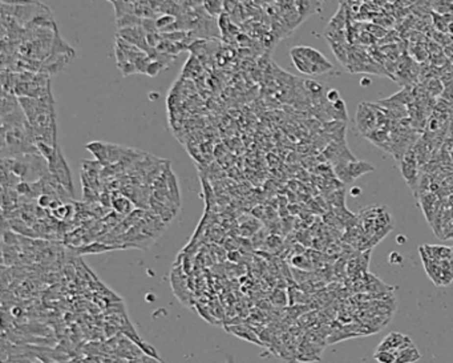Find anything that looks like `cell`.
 Here are the masks:
<instances>
[{
  "label": "cell",
  "instance_id": "6da1fadb",
  "mask_svg": "<svg viewBox=\"0 0 453 363\" xmlns=\"http://www.w3.org/2000/svg\"><path fill=\"white\" fill-rule=\"evenodd\" d=\"M295 68L306 75H323L329 71H334V65L311 47L299 46L294 47L290 52Z\"/></svg>",
  "mask_w": 453,
  "mask_h": 363
},
{
  "label": "cell",
  "instance_id": "7a4b0ae2",
  "mask_svg": "<svg viewBox=\"0 0 453 363\" xmlns=\"http://www.w3.org/2000/svg\"><path fill=\"white\" fill-rule=\"evenodd\" d=\"M334 172L336 179L342 182V184H350L352 182L353 180L362 177L366 173L374 172L375 166L367 162V161H360V160H353V161H343V162H338L334 164Z\"/></svg>",
  "mask_w": 453,
  "mask_h": 363
},
{
  "label": "cell",
  "instance_id": "3957f363",
  "mask_svg": "<svg viewBox=\"0 0 453 363\" xmlns=\"http://www.w3.org/2000/svg\"><path fill=\"white\" fill-rule=\"evenodd\" d=\"M355 123L359 132L366 136L376 128H379V120H378V112H376L375 104L374 103H360L357 106L356 115H355Z\"/></svg>",
  "mask_w": 453,
  "mask_h": 363
},
{
  "label": "cell",
  "instance_id": "277c9868",
  "mask_svg": "<svg viewBox=\"0 0 453 363\" xmlns=\"http://www.w3.org/2000/svg\"><path fill=\"white\" fill-rule=\"evenodd\" d=\"M48 168H50V173L52 175V177L72 196L74 194L72 176H71V170H69L68 165H67V161H65L64 156H63V153H61L60 149L56 153V156L48 162Z\"/></svg>",
  "mask_w": 453,
  "mask_h": 363
},
{
  "label": "cell",
  "instance_id": "5b68a950",
  "mask_svg": "<svg viewBox=\"0 0 453 363\" xmlns=\"http://www.w3.org/2000/svg\"><path fill=\"white\" fill-rule=\"evenodd\" d=\"M419 161H417L416 153L413 149L408 151L400 161V172L403 175L404 180L407 181L408 186L412 189V192L417 194L419 182H420V175H419Z\"/></svg>",
  "mask_w": 453,
  "mask_h": 363
},
{
  "label": "cell",
  "instance_id": "8992f818",
  "mask_svg": "<svg viewBox=\"0 0 453 363\" xmlns=\"http://www.w3.org/2000/svg\"><path fill=\"white\" fill-rule=\"evenodd\" d=\"M117 37H121L125 42L130 43L132 46L137 47L142 51H145L149 55L151 51V48L148 44L147 40V32L145 29L142 28V26H134V27H128V28H121L117 32Z\"/></svg>",
  "mask_w": 453,
  "mask_h": 363
},
{
  "label": "cell",
  "instance_id": "52a82bcc",
  "mask_svg": "<svg viewBox=\"0 0 453 363\" xmlns=\"http://www.w3.org/2000/svg\"><path fill=\"white\" fill-rule=\"evenodd\" d=\"M412 345H413V342L409 337L394 331L380 342L376 351H399V350L407 349Z\"/></svg>",
  "mask_w": 453,
  "mask_h": 363
},
{
  "label": "cell",
  "instance_id": "ba28073f",
  "mask_svg": "<svg viewBox=\"0 0 453 363\" xmlns=\"http://www.w3.org/2000/svg\"><path fill=\"white\" fill-rule=\"evenodd\" d=\"M366 138H368L371 143H374L376 147L384 149L387 152H389V148H391V136L388 133V129L385 128H376L375 130H372L368 134H366Z\"/></svg>",
  "mask_w": 453,
  "mask_h": 363
},
{
  "label": "cell",
  "instance_id": "9c48e42d",
  "mask_svg": "<svg viewBox=\"0 0 453 363\" xmlns=\"http://www.w3.org/2000/svg\"><path fill=\"white\" fill-rule=\"evenodd\" d=\"M297 4V11L299 16L304 20L312 14H315L318 11H321V1L319 0H295Z\"/></svg>",
  "mask_w": 453,
  "mask_h": 363
},
{
  "label": "cell",
  "instance_id": "30bf717a",
  "mask_svg": "<svg viewBox=\"0 0 453 363\" xmlns=\"http://www.w3.org/2000/svg\"><path fill=\"white\" fill-rule=\"evenodd\" d=\"M420 351L415 345L409 346L407 349L399 350L396 354V363H415L420 361Z\"/></svg>",
  "mask_w": 453,
  "mask_h": 363
},
{
  "label": "cell",
  "instance_id": "8fae6325",
  "mask_svg": "<svg viewBox=\"0 0 453 363\" xmlns=\"http://www.w3.org/2000/svg\"><path fill=\"white\" fill-rule=\"evenodd\" d=\"M344 27H346V14H344L343 7H340V8L338 9L336 15H334V18L331 19V22H329V24L327 26L326 33L336 32V31H344Z\"/></svg>",
  "mask_w": 453,
  "mask_h": 363
},
{
  "label": "cell",
  "instance_id": "7c38bea8",
  "mask_svg": "<svg viewBox=\"0 0 453 363\" xmlns=\"http://www.w3.org/2000/svg\"><path fill=\"white\" fill-rule=\"evenodd\" d=\"M328 44H329V47H331L332 52H334V55L336 56V59L340 61V64L347 68L348 52H347V48H346V43L331 42V40H328Z\"/></svg>",
  "mask_w": 453,
  "mask_h": 363
},
{
  "label": "cell",
  "instance_id": "4fadbf2b",
  "mask_svg": "<svg viewBox=\"0 0 453 363\" xmlns=\"http://www.w3.org/2000/svg\"><path fill=\"white\" fill-rule=\"evenodd\" d=\"M293 265L294 267H297V269H301V270H314V263L312 261L308 258L307 254H298V256H294L293 257Z\"/></svg>",
  "mask_w": 453,
  "mask_h": 363
},
{
  "label": "cell",
  "instance_id": "5bb4252c",
  "mask_svg": "<svg viewBox=\"0 0 453 363\" xmlns=\"http://www.w3.org/2000/svg\"><path fill=\"white\" fill-rule=\"evenodd\" d=\"M112 207H115L119 213H124V214H126V213L129 214L133 209L132 203L126 197H124V196L112 198Z\"/></svg>",
  "mask_w": 453,
  "mask_h": 363
},
{
  "label": "cell",
  "instance_id": "9a60e30c",
  "mask_svg": "<svg viewBox=\"0 0 453 363\" xmlns=\"http://www.w3.org/2000/svg\"><path fill=\"white\" fill-rule=\"evenodd\" d=\"M427 93H429L430 96H443L444 93V84L441 81V78H429L427 81Z\"/></svg>",
  "mask_w": 453,
  "mask_h": 363
},
{
  "label": "cell",
  "instance_id": "2e32d148",
  "mask_svg": "<svg viewBox=\"0 0 453 363\" xmlns=\"http://www.w3.org/2000/svg\"><path fill=\"white\" fill-rule=\"evenodd\" d=\"M411 51H412V56L417 60V61H426L428 57H429V51H428V48H427L424 44H420V43H417V44H412L411 46Z\"/></svg>",
  "mask_w": 453,
  "mask_h": 363
},
{
  "label": "cell",
  "instance_id": "e0dca14e",
  "mask_svg": "<svg viewBox=\"0 0 453 363\" xmlns=\"http://www.w3.org/2000/svg\"><path fill=\"white\" fill-rule=\"evenodd\" d=\"M203 8L206 9L207 14H210L211 16H215L222 12L224 9V4H222V0H203Z\"/></svg>",
  "mask_w": 453,
  "mask_h": 363
},
{
  "label": "cell",
  "instance_id": "ac0fdd59",
  "mask_svg": "<svg viewBox=\"0 0 453 363\" xmlns=\"http://www.w3.org/2000/svg\"><path fill=\"white\" fill-rule=\"evenodd\" d=\"M398 351H375L374 358L379 363H396Z\"/></svg>",
  "mask_w": 453,
  "mask_h": 363
},
{
  "label": "cell",
  "instance_id": "d6986e66",
  "mask_svg": "<svg viewBox=\"0 0 453 363\" xmlns=\"http://www.w3.org/2000/svg\"><path fill=\"white\" fill-rule=\"evenodd\" d=\"M231 331H233L235 336L241 337V338H245V339H247V340H252V342H256V343H261V342L258 340V338L255 337V334H254L252 330H249L247 327L237 326V327H234V329H231Z\"/></svg>",
  "mask_w": 453,
  "mask_h": 363
},
{
  "label": "cell",
  "instance_id": "ffe728a7",
  "mask_svg": "<svg viewBox=\"0 0 453 363\" xmlns=\"http://www.w3.org/2000/svg\"><path fill=\"white\" fill-rule=\"evenodd\" d=\"M271 301H273V304L278 305V306H284L286 302L288 301V298L284 291H282V290H275L274 294L271 297Z\"/></svg>",
  "mask_w": 453,
  "mask_h": 363
},
{
  "label": "cell",
  "instance_id": "44dd1931",
  "mask_svg": "<svg viewBox=\"0 0 453 363\" xmlns=\"http://www.w3.org/2000/svg\"><path fill=\"white\" fill-rule=\"evenodd\" d=\"M265 244L267 245V248L270 249V250H274V249L282 248L283 241H282V238L278 237V235H270V237H267V238L265 239Z\"/></svg>",
  "mask_w": 453,
  "mask_h": 363
},
{
  "label": "cell",
  "instance_id": "7402d4cb",
  "mask_svg": "<svg viewBox=\"0 0 453 363\" xmlns=\"http://www.w3.org/2000/svg\"><path fill=\"white\" fill-rule=\"evenodd\" d=\"M338 100H340V93H339L338 89H328L326 93V102L332 104Z\"/></svg>",
  "mask_w": 453,
  "mask_h": 363
},
{
  "label": "cell",
  "instance_id": "603a6c76",
  "mask_svg": "<svg viewBox=\"0 0 453 363\" xmlns=\"http://www.w3.org/2000/svg\"><path fill=\"white\" fill-rule=\"evenodd\" d=\"M388 262L391 265H399V263H402L403 262V256L398 252H392V253L388 256Z\"/></svg>",
  "mask_w": 453,
  "mask_h": 363
},
{
  "label": "cell",
  "instance_id": "cb8c5ba5",
  "mask_svg": "<svg viewBox=\"0 0 453 363\" xmlns=\"http://www.w3.org/2000/svg\"><path fill=\"white\" fill-rule=\"evenodd\" d=\"M32 0H1V3H5V4H11V5H20V4H27V3H31Z\"/></svg>",
  "mask_w": 453,
  "mask_h": 363
},
{
  "label": "cell",
  "instance_id": "d4e9b609",
  "mask_svg": "<svg viewBox=\"0 0 453 363\" xmlns=\"http://www.w3.org/2000/svg\"><path fill=\"white\" fill-rule=\"evenodd\" d=\"M444 53L449 59V61H451V64H453V46L444 47Z\"/></svg>",
  "mask_w": 453,
  "mask_h": 363
},
{
  "label": "cell",
  "instance_id": "484cf974",
  "mask_svg": "<svg viewBox=\"0 0 453 363\" xmlns=\"http://www.w3.org/2000/svg\"><path fill=\"white\" fill-rule=\"evenodd\" d=\"M350 193L352 197H359V196H362V188H359V186H353L350 190Z\"/></svg>",
  "mask_w": 453,
  "mask_h": 363
},
{
  "label": "cell",
  "instance_id": "4316f807",
  "mask_svg": "<svg viewBox=\"0 0 453 363\" xmlns=\"http://www.w3.org/2000/svg\"><path fill=\"white\" fill-rule=\"evenodd\" d=\"M405 242H407V237H405L404 234H399L398 237H396V244L404 245Z\"/></svg>",
  "mask_w": 453,
  "mask_h": 363
},
{
  "label": "cell",
  "instance_id": "83f0119b",
  "mask_svg": "<svg viewBox=\"0 0 453 363\" xmlns=\"http://www.w3.org/2000/svg\"><path fill=\"white\" fill-rule=\"evenodd\" d=\"M370 84H371V80H368V78H363V80H362L363 87H366V85H370Z\"/></svg>",
  "mask_w": 453,
  "mask_h": 363
},
{
  "label": "cell",
  "instance_id": "f1b7e54d",
  "mask_svg": "<svg viewBox=\"0 0 453 363\" xmlns=\"http://www.w3.org/2000/svg\"><path fill=\"white\" fill-rule=\"evenodd\" d=\"M451 259H452V261H451V266H452V270H453V248H452V257H451Z\"/></svg>",
  "mask_w": 453,
  "mask_h": 363
}]
</instances>
